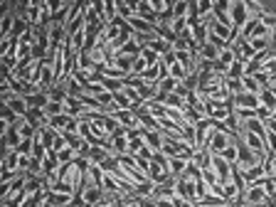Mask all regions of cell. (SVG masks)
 <instances>
[{"label": "cell", "instance_id": "cell-1", "mask_svg": "<svg viewBox=\"0 0 276 207\" xmlns=\"http://www.w3.org/2000/svg\"><path fill=\"white\" fill-rule=\"evenodd\" d=\"M215 133H217V121H212V119H205L195 126V153L207 151Z\"/></svg>", "mask_w": 276, "mask_h": 207}, {"label": "cell", "instance_id": "cell-2", "mask_svg": "<svg viewBox=\"0 0 276 207\" xmlns=\"http://www.w3.org/2000/svg\"><path fill=\"white\" fill-rule=\"evenodd\" d=\"M239 202H247V205H254V207L274 205V202H271V197H269V193L264 190L259 182H251L247 190L242 193V200H239Z\"/></svg>", "mask_w": 276, "mask_h": 207}, {"label": "cell", "instance_id": "cell-3", "mask_svg": "<svg viewBox=\"0 0 276 207\" xmlns=\"http://www.w3.org/2000/svg\"><path fill=\"white\" fill-rule=\"evenodd\" d=\"M229 17H232V22H235L237 30L244 28L249 20H251V13H249L247 0H232V5H229Z\"/></svg>", "mask_w": 276, "mask_h": 207}, {"label": "cell", "instance_id": "cell-4", "mask_svg": "<svg viewBox=\"0 0 276 207\" xmlns=\"http://www.w3.org/2000/svg\"><path fill=\"white\" fill-rule=\"evenodd\" d=\"M237 138H239V143L242 146H247L251 153H257V155H262V158H266L269 153H266V143H264L262 136H257V133H249V131H239L237 133Z\"/></svg>", "mask_w": 276, "mask_h": 207}, {"label": "cell", "instance_id": "cell-5", "mask_svg": "<svg viewBox=\"0 0 276 207\" xmlns=\"http://www.w3.org/2000/svg\"><path fill=\"white\" fill-rule=\"evenodd\" d=\"M232 143H237V136L232 133V131H217L207 151L212 153V155H222V153H224L227 148H229V146H232Z\"/></svg>", "mask_w": 276, "mask_h": 207}, {"label": "cell", "instance_id": "cell-6", "mask_svg": "<svg viewBox=\"0 0 276 207\" xmlns=\"http://www.w3.org/2000/svg\"><path fill=\"white\" fill-rule=\"evenodd\" d=\"M104 195H106V190L104 188H84L82 195L77 197V202L82 207H97L101 200H104Z\"/></svg>", "mask_w": 276, "mask_h": 207}, {"label": "cell", "instance_id": "cell-7", "mask_svg": "<svg viewBox=\"0 0 276 207\" xmlns=\"http://www.w3.org/2000/svg\"><path fill=\"white\" fill-rule=\"evenodd\" d=\"M133 8H136V15L138 17H143V20H148L151 25H160V20H158V15H155V8H153V0H136L133 3Z\"/></svg>", "mask_w": 276, "mask_h": 207}, {"label": "cell", "instance_id": "cell-8", "mask_svg": "<svg viewBox=\"0 0 276 207\" xmlns=\"http://www.w3.org/2000/svg\"><path fill=\"white\" fill-rule=\"evenodd\" d=\"M0 141H3V151H17L22 143V133L17 131V126L5 128V131H0Z\"/></svg>", "mask_w": 276, "mask_h": 207}, {"label": "cell", "instance_id": "cell-9", "mask_svg": "<svg viewBox=\"0 0 276 207\" xmlns=\"http://www.w3.org/2000/svg\"><path fill=\"white\" fill-rule=\"evenodd\" d=\"M232 104H235V109H259V97L257 94H249V91H242V94H237L232 97Z\"/></svg>", "mask_w": 276, "mask_h": 207}, {"label": "cell", "instance_id": "cell-10", "mask_svg": "<svg viewBox=\"0 0 276 207\" xmlns=\"http://www.w3.org/2000/svg\"><path fill=\"white\" fill-rule=\"evenodd\" d=\"M0 170L22 173V170H20V151H3V158H0Z\"/></svg>", "mask_w": 276, "mask_h": 207}, {"label": "cell", "instance_id": "cell-11", "mask_svg": "<svg viewBox=\"0 0 276 207\" xmlns=\"http://www.w3.org/2000/svg\"><path fill=\"white\" fill-rule=\"evenodd\" d=\"M173 175L168 173V166L166 163H151V170H148V180H151L153 185H160V182H166L170 180Z\"/></svg>", "mask_w": 276, "mask_h": 207}, {"label": "cell", "instance_id": "cell-12", "mask_svg": "<svg viewBox=\"0 0 276 207\" xmlns=\"http://www.w3.org/2000/svg\"><path fill=\"white\" fill-rule=\"evenodd\" d=\"M212 170H215V175L224 182V180H229V173H232V166L222 158V155H212Z\"/></svg>", "mask_w": 276, "mask_h": 207}, {"label": "cell", "instance_id": "cell-13", "mask_svg": "<svg viewBox=\"0 0 276 207\" xmlns=\"http://www.w3.org/2000/svg\"><path fill=\"white\" fill-rule=\"evenodd\" d=\"M239 126H242V131H249V133H257V136H262L264 138V133H266V126H264V121L262 119H242L239 121Z\"/></svg>", "mask_w": 276, "mask_h": 207}, {"label": "cell", "instance_id": "cell-14", "mask_svg": "<svg viewBox=\"0 0 276 207\" xmlns=\"http://www.w3.org/2000/svg\"><path fill=\"white\" fill-rule=\"evenodd\" d=\"M138 57H141V55H138ZM138 57H131V55H116L113 59H111V64H116V67L121 69L124 74H128V77H131V74H133V62H136Z\"/></svg>", "mask_w": 276, "mask_h": 207}, {"label": "cell", "instance_id": "cell-15", "mask_svg": "<svg viewBox=\"0 0 276 207\" xmlns=\"http://www.w3.org/2000/svg\"><path fill=\"white\" fill-rule=\"evenodd\" d=\"M188 163L190 160H182V158H168V173L173 175V178H182L185 175V170H188Z\"/></svg>", "mask_w": 276, "mask_h": 207}, {"label": "cell", "instance_id": "cell-16", "mask_svg": "<svg viewBox=\"0 0 276 207\" xmlns=\"http://www.w3.org/2000/svg\"><path fill=\"white\" fill-rule=\"evenodd\" d=\"M143 141H146V146L153 153H160V148H163V133L160 131H146L143 133Z\"/></svg>", "mask_w": 276, "mask_h": 207}, {"label": "cell", "instance_id": "cell-17", "mask_svg": "<svg viewBox=\"0 0 276 207\" xmlns=\"http://www.w3.org/2000/svg\"><path fill=\"white\" fill-rule=\"evenodd\" d=\"M220 47H215L212 42H205L200 50H197V55H200V59H205V62H217L220 59Z\"/></svg>", "mask_w": 276, "mask_h": 207}, {"label": "cell", "instance_id": "cell-18", "mask_svg": "<svg viewBox=\"0 0 276 207\" xmlns=\"http://www.w3.org/2000/svg\"><path fill=\"white\" fill-rule=\"evenodd\" d=\"M37 136L42 138V146L47 148V151H55V143H57V138H59V133H57L55 128H42V131H37Z\"/></svg>", "mask_w": 276, "mask_h": 207}, {"label": "cell", "instance_id": "cell-19", "mask_svg": "<svg viewBox=\"0 0 276 207\" xmlns=\"http://www.w3.org/2000/svg\"><path fill=\"white\" fill-rule=\"evenodd\" d=\"M259 101H262V106L271 109V113L276 111V94H274V89H271V86H266V84H264L262 91H259Z\"/></svg>", "mask_w": 276, "mask_h": 207}, {"label": "cell", "instance_id": "cell-20", "mask_svg": "<svg viewBox=\"0 0 276 207\" xmlns=\"http://www.w3.org/2000/svg\"><path fill=\"white\" fill-rule=\"evenodd\" d=\"M113 119H116L119 124L124 126V128H133V126H141V124H138V116L133 113V111H116V113H113Z\"/></svg>", "mask_w": 276, "mask_h": 207}, {"label": "cell", "instance_id": "cell-21", "mask_svg": "<svg viewBox=\"0 0 276 207\" xmlns=\"http://www.w3.org/2000/svg\"><path fill=\"white\" fill-rule=\"evenodd\" d=\"M30 109H44L47 104H50V94H44V91H35V94H30L25 97Z\"/></svg>", "mask_w": 276, "mask_h": 207}, {"label": "cell", "instance_id": "cell-22", "mask_svg": "<svg viewBox=\"0 0 276 207\" xmlns=\"http://www.w3.org/2000/svg\"><path fill=\"white\" fill-rule=\"evenodd\" d=\"M168 77H173V79H175V82H185V77H188V67H185V64H180L178 59H175V62H170V64H168Z\"/></svg>", "mask_w": 276, "mask_h": 207}, {"label": "cell", "instance_id": "cell-23", "mask_svg": "<svg viewBox=\"0 0 276 207\" xmlns=\"http://www.w3.org/2000/svg\"><path fill=\"white\" fill-rule=\"evenodd\" d=\"M72 121H74V119H72L69 113H59V116H52V119H50V128H55L57 133H64Z\"/></svg>", "mask_w": 276, "mask_h": 207}, {"label": "cell", "instance_id": "cell-24", "mask_svg": "<svg viewBox=\"0 0 276 207\" xmlns=\"http://www.w3.org/2000/svg\"><path fill=\"white\" fill-rule=\"evenodd\" d=\"M15 22H17V15L15 13L3 15V20H0V35H3V37H10L13 30H15Z\"/></svg>", "mask_w": 276, "mask_h": 207}, {"label": "cell", "instance_id": "cell-25", "mask_svg": "<svg viewBox=\"0 0 276 207\" xmlns=\"http://www.w3.org/2000/svg\"><path fill=\"white\" fill-rule=\"evenodd\" d=\"M242 86H244V91H249V94H257V97H259V91H262L264 84L259 82V77L244 74V77H242Z\"/></svg>", "mask_w": 276, "mask_h": 207}, {"label": "cell", "instance_id": "cell-26", "mask_svg": "<svg viewBox=\"0 0 276 207\" xmlns=\"http://www.w3.org/2000/svg\"><path fill=\"white\" fill-rule=\"evenodd\" d=\"M217 62H220V67L229 69V67H232V64L237 62V50H235V47H229V44H227V47H224V50L220 52V59H217Z\"/></svg>", "mask_w": 276, "mask_h": 207}, {"label": "cell", "instance_id": "cell-27", "mask_svg": "<svg viewBox=\"0 0 276 207\" xmlns=\"http://www.w3.org/2000/svg\"><path fill=\"white\" fill-rule=\"evenodd\" d=\"M178 84L180 82H175V79H173V77H166V79H160V82L155 84V89H158V94H173V91H175V89H178Z\"/></svg>", "mask_w": 276, "mask_h": 207}, {"label": "cell", "instance_id": "cell-28", "mask_svg": "<svg viewBox=\"0 0 276 207\" xmlns=\"http://www.w3.org/2000/svg\"><path fill=\"white\" fill-rule=\"evenodd\" d=\"M244 74H247V64L237 59L235 64H232V67L227 69V74H224V79H242Z\"/></svg>", "mask_w": 276, "mask_h": 207}, {"label": "cell", "instance_id": "cell-29", "mask_svg": "<svg viewBox=\"0 0 276 207\" xmlns=\"http://www.w3.org/2000/svg\"><path fill=\"white\" fill-rule=\"evenodd\" d=\"M148 47H151L153 52H158L160 57H166V55H170V52H173V44H170V42H166V40H153Z\"/></svg>", "mask_w": 276, "mask_h": 207}, {"label": "cell", "instance_id": "cell-30", "mask_svg": "<svg viewBox=\"0 0 276 207\" xmlns=\"http://www.w3.org/2000/svg\"><path fill=\"white\" fill-rule=\"evenodd\" d=\"M222 158H224L229 166H237V158H239V138H237V143H232L227 151L222 153Z\"/></svg>", "mask_w": 276, "mask_h": 207}, {"label": "cell", "instance_id": "cell-31", "mask_svg": "<svg viewBox=\"0 0 276 207\" xmlns=\"http://www.w3.org/2000/svg\"><path fill=\"white\" fill-rule=\"evenodd\" d=\"M190 10V0H175L173 3V17H188Z\"/></svg>", "mask_w": 276, "mask_h": 207}, {"label": "cell", "instance_id": "cell-32", "mask_svg": "<svg viewBox=\"0 0 276 207\" xmlns=\"http://www.w3.org/2000/svg\"><path fill=\"white\" fill-rule=\"evenodd\" d=\"M124 79H109V77H104V82H101V86L106 89V91H111V94H116V91H121L124 89Z\"/></svg>", "mask_w": 276, "mask_h": 207}, {"label": "cell", "instance_id": "cell-33", "mask_svg": "<svg viewBox=\"0 0 276 207\" xmlns=\"http://www.w3.org/2000/svg\"><path fill=\"white\" fill-rule=\"evenodd\" d=\"M101 72H104V77H109V79H124V82H128V74H124L116 64H109V67L101 69Z\"/></svg>", "mask_w": 276, "mask_h": 207}, {"label": "cell", "instance_id": "cell-34", "mask_svg": "<svg viewBox=\"0 0 276 207\" xmlns=\"http://www.w3.org/2000/svg\"><path fill=\"white\" fill-rule=\"evenodd\" d=\"M121 91H124L126 97H128V101H131L133 106H136V104H141V91H138L136 86H131V84L126 82V84H124V89H121Z\"/></svg>", "mask_w": 276, "mask_h": 207}, {"label": "cell", "instance_id": "cell-35", "mask_svg": "<svg viewBox=\"0 0 276 207\" xmlns=\"http://www.w3.org/2000/svg\"><path fill=\"white\" fill-rule=\"evenodd\" d=\"M197 15L200 20H207L212 15V0H197Z\"/></svg>", "mask_w": 276, "mask_h": 207}, {"label": "cell", "instance_id": "cell-36", "mask_svg": "<svg viewBox=\"0 0 276 207\" xmlns=\"http://www.w3.org/2000/svg\"><path fill=\"white\" fill-rule=\"evenodd\" d=\"M141 57L148 62V67H153V64H158V62H160V55H158V52H153L151 47H143V50H141Z\"/></svg>", "mask_w": 276, "mask_h": 207}, {"label": "cell", "instance_id": "cell-37", "mask_svg": "<svg viewBox=\"0 0 276 207\" xmlns=\"http://www.w3.org/2000/svg\"><path fill=\"white\" fill-rule=\"evenodd\" d=\"M44 113H47V116H50V119H52V116H59V113H64V104H59V101H50V104H47V106H44Z\"/></svg>", "mask_w": 276, "mask_h": 207}, {"label": "cell", "instance_id": "cell-38", "mask_svg": "<svg viewBox=\"0 0 276 207\" xmlns=\"http://www.w3.org/2000/svg\"><path fill=\"white\" fill-rule=\"evenodd\" d=\"M69 94L64 91V86H55L52 91H50V101H59V104H67Z\"/></svg>", "mask_w": 276, "mask_h": 207}, {"label": "cell", "instance_id": "cell-39", "mask_svg": "<svg viewBox=\"0 0 276 207\" xmlns=\"http://www.w3.org/2000/svg\"><path fill=\"white\" fill-rule=\"evenodd\" d=\"M17 131L22 133V138H35V136H37V128H35V126H30L25 119L17 124Z\"/></svg>", "mask_w": 276, "mask_h": 207}, {"label": "cell", "instance_id": "cell-40", "mask_svg": "<svg viewBox=\"0 0 276 207\" xmlns=\"http://www.w3.org/2000/svg\"><path fill=\"white\" fill-rule=\"evenodd\" d=\"M163 106H170V109H182L185 106V99H180L175 91L173 94H168V99H166V104Z\"/></svg>", "mask_w": 276, "mask_h": 207}, {"label": "cell", "instance_id": "cell-41", "mask_svg": "<svg viewBox=\"0 0 276 207\" xmlns=\"http://www.w3.org/2000/svg\"><path fill=\"white\" fill-rule=\"evenodd\" d=\"M264 143H266V153H269V155H274V153H276V133L266 131V133H264Z\"/></svg>", "mask_w": 276, "mask_h": 207}, {"label": "cell", "instance_id": "cell-42", "mask_svg": "<svg viewBox=\"0 0 276 207\" xmlns=\"http://www.w3.org/2000/svg\"><path fill=\"white\" fill-rule=\"evenodd\" d=\"M143 146H146V141H143V138L128 141V153H126V155H133V158H136L138 153H141V148H143Z\"/></svg>", "mask_w": 276, "mask_h": 207}, {"label": "cell", "instance_id": "cell-43", "mask_svg": "<svg viewBox=\"0 0 276 207\" xmlns=\"http://www.w3.org/2000/svg\"><path fill=\"white\" fill-rule=\"evenodd\" d=\"M148 128H143V126H133V128H126V138L128 141H136V138H143V133H146Z\"/></svg>", "mask_w": 276, "mask_h": 207}, {"label": "cell", "instance_id": "cell-44", "mask_svg": "<svg viewBox=\"0 0 276 207\" xmlns=\"http://www.w3.org/2000/svg\"><path fill=\"white\" fill-rule=\"evenodd\" d=\"M32 148H35V138H22V143H20L17 151L25 153V155H32Z\"/></svg>", "mask_w": 276, "mask_h": 207}, {"label": "cell", "instance_id": "cell-45", "mask_svg": "<svg viewBox=\"0 0 276 207\" xmlns=\"http://www.w3.org/2000/svg\"><path fill=\"white\" fill-rule=\"evenodd\" d=\"M274 113H271V109H266V106H262L259 104V109H257V119H262V121H269Z\"/></svg>", "mask_w": 276, "mask_h": 207}, {"label": "cell", "instance_id": "cell-46", "mask_svg": "<svg viewBox=\"0 0 276 207\" xmlns=\"http://www.w3.org/2000/svg\"><path fill=\"white\" fill-rule=\"evenodd\" d=\"M264 126H266V131L276 133V119H269V121H264Z\"/></svg>", "mask_w": 276, "mask_h": 207}, {"label": "cell", "instance_id": "cell-47", "mask_svg": "<svg viewBox=\"0 0 276 207\" xmlns=\"http://www.w3.org/2000/svg\"><path fill=\"white\" fill-rule=\"evenodd\" d=\"M237 207H254V205H247V202H237Z\"/></svg>", "mask_w": 276, "mask_h": 207}, {"label": "cell", "instance_id": "cell-48", "mask_svg": "<svg viewBox=\"0 0 276 207\" xmlns=\"http://www.w3.org/2000/svg\"><path fill=\"white\" fill-rule=\"evenodd\" d=\"M271 119H276V111H274V116H271Z\"/></svg>", "mask_w": 276, "mask_h": 207}, {"label": "cell", "instance_id": "cell-49", "mask_svg": "<svg viewBox=\"0 0 276 207\" xmlns=\"http://www.w3.org/2000/svg\"><path fill=\"white\" fill-rule=\"evenodd\" d=\"M274 160H276V153H274Z\"/></svg>", "mask_w": 276, "mask_h": 207}, {"label": "cell", "instance_id": "cell-50", "mask_svg": "<svg viewBox=\"0 0 276 207\" xmlns=\"http://www.w3.org/2000/svg\"><path fill=\"white\" fill-rule=\"evenodd\" d=\"M274 30H276V28H274Z\"/></svg>", "mask_w": 276, "mask_h": 207}]
</instances>
